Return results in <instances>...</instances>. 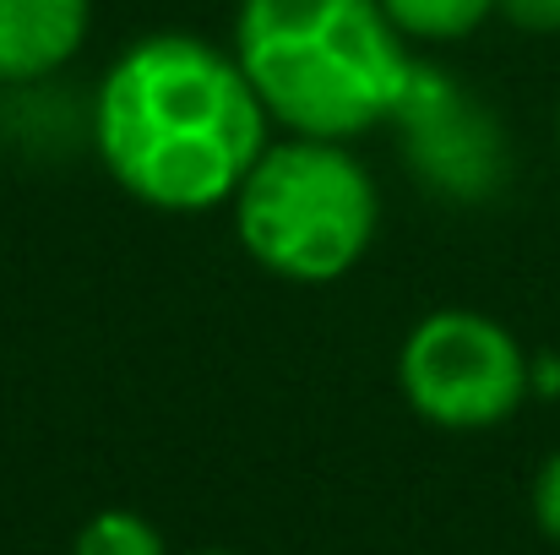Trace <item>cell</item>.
Returning <instances> with one entry per match:
<instances>
[{
  "label": "cell",
  "mask_w": 560,
  "mask_h": 555,
  "mask_svg": "<svg viewBox=\"0 0 560 555\" xmlns=\"http://www.w3.org/2000/svg\"><path fill=\"white\" fill-rule=\"evenodd\" d=\"M267 109L234 49L201 33H148L98 82L93 142L137 201L159 212H207L234 201L267 153Z\"/></svg>",
  "instance_id": "cell-1"
},
{
  "label": "cell",
  "mask_w": 560,
  "mask_h": 555,
  "mask_svg": "<svg viewBox=\"0 0 560 555\" xmlns=\"http://www.w3.org/2000/svg\"><path fill=\"white\" fill-rule=\"evenodd\" d=\"M234 60L289 137L349 142L397 115L413 55L381 0H240Z\"/></svg>",
  "instance_id": "cell-2"
},
{
  "label": "cell",
  "mask_w": 560,
  "mask_h": 555,
  "mask_svg": "<svg viewBox=\"0 0 560 555\" xmlns=\"http://www.w3.org/2000/svg\"><path fill=\"white\" fill-rule=\"evenodd\" d=\"M371 170L327 137H283L234 190V234L256 267L289 284L343 278L375 240Z\"/></svg>",
  "instance_id": "cell-3"
},
{
  "label": "cell",
  "mask_w": 560,
  "mask_h": 555,
  "mask_svg": "<svg viewBox=\"0 0 560 555\" xmlns=\"http://www.w3.org/2000/svg\"><path fill=\"white\" fill-rule=\"evenodd\" d=\"M402 397L441 430H490L534 392L523 344L479 311H430L397 355Z\"/></svg>",
  "instance_id": "cell-4"
},
{
  "label": "cell",
  "mask_w": 560,
  "mask_h": 555,
  "mask_svg": "<svg viewBox=\"0 0 560 555\" xmlns=\"http://www.w3.org/2000/svg\"><path fill=\"white\" fill-rule=\"evenodd\" d=\"M408 126V153L419 175L446 196H490L506 175V142L490 109H479L452 77L413 66V82L397 104Z\"/></svg>",
  "instance_id": "cell-5"
},
{
  "label": "cell",
  "mask_w": 560,
  "mask_h": 555,
  "mask_svg": "<svg viewBox=\"0 0 560 555\" xmlns=\"http://www.w3.org/2000/svg\"><path fill=\"white\" fill-rule=\"evenodd\" d=\"M93 0H0V82L60 71L88 38Z\"/></svg>",
  "instance_id": "cell-6"
},
{
  "label": "cell",
  "mask_w": 560,
  "mask_h": 555,
  "mask_svg": "<svg viewBox=\"0 0 560 555\" xmlns=\"http://www.w3.org/2000/svg\"><path fill=\"white\" fill-rule=\"evenodd\" d=\"M381 5L397 22V33L402 38H419V44L468 38L495 11V0H381Z\"/></svg>",
  "instance_id": "cell-7"
},
{
  "label": "cell",
  "mask_w": 560,
  "mask_h": 555,
  "mask_svg": "<svg viewBox=\"0 0 560 555\" xmlns=\"http://www.w3.org/2000/svg\"><path fill=\"white\" fill-rule=\"evenodd\" d=\"M71 555H170L159 529L137 512H98L82 534H77V551Z\"/></svg>",
  "instance_id": "cell-8"
},
{
  "label": "cell",
  "mask_w": 560,
  "mask_h": 555,
  "mask_svg": "<svg viewBox=\"0 0 560 555\" xmlns=\"http://www.w3.org/2000/svg\"><path fill=\"white\" fill-rule=\"evenodd\" d=\"M534 518H539V529L560 545V452L545 458V469H539V479H534Z\"/></svg>",
  "instance_id": "cell-9"
},
{
  "label": "cell",
  "mask_w": 560,
  "mask_h": 555,
  "mask_svg": "<svg viewBox=\"0 0 560 555\" xmlns=\"http://www.w3.org/2000/svg\"><path fill=\"white\" fill-rule=\"evenodd\" d=\"M495 11L523 33H560V0H495Z\"/></svg>",
  "instance_id": "cell-10"
},
{
  "label": "cell",
  "mask_w": 560,
  "mask_h": 555,
  "mask_svg": "<svg viewBox=\"0 0 560 555\" xmlns=\"http://www.w3.org/2000/svg\"><path fill=\"white\" fill-rule=\"evenodd\" d=\"M201 555H234V551H201Z\"/></svg>",
  "instance_id": "cell-11"
}]
</instances>
